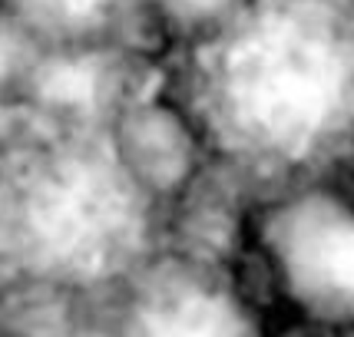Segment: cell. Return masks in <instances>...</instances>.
<instances>
[{
	"label": "cell",
	"mask_w": 354,
	"mask_h": 337,
	"mask_svg": "<svg viewBox=\"0 0 354 337\" xmlns=\"http://www.w3.org/2000/svg\"><path fill=\"white\" fill-rule=\"evenodd\" d=\"M146 337H242V327L229 307L212 298H185L153 318Z\"/></svg>",
	"instance_id": "4"
},
{
	"label": "cell",
	"mask_w": 354,
	"mask_h": 337,
	"mask_svg": "<svg viewBox=\"0 0 354 337\" xmlns=\"http://www.w3.org/2000/svg\"><path fill=\"white\" fill-rule=\"evenodd\" d=\"M40 90L46 99L60 103V106H83L90 103L93 93H96V73L86 63H53L40 79Z\"/></svg>",
	"instance_id": "5"
},
{
	"label": "cell",
	"mask_w": 354,
	"mask_h": 337,
	"mask_svg": "<svg viewBox=\"0 0 354 337\" xmlns=\"http://www.w3.org/2000/svg\"><path fill=\"white\" fill-rule=\"evenodd\" d=\"M295 264L308 281L341 294H354V225L322 222L308 229L295 248Z\"/></svg>",
	"instance_id": "3"
},
{
	"label": "cell",
	"mask_w": 354,
	"mask_h": 337,
	"mask_svg": "<svg viewBox=\"0 0 354 337\" xmlns=\"http://www.w3.org/2000/svg\"><path fill=\"white\" fill-rule=\"evenodd\" d=\"M40 3H46L50 10H57L63 17H83L90 10H96L103 0H40Z\"/></svg>",
	"instance_id": "6"
},
{
	"label": "cell",
	"mask_w": 354,
	"mask_h": 337,
	"mask_svg": "<svg viewBox=\"0 0 354 337\" xmlns=\"http://www.w3.org/2000/svg\"><path fill=\"white\" fill-rule=\"evenodd\" d=\"M10 63H14V46H10V40H7V37L0 33V79L7 77Z\"/></svg>",
	"instance_id": "7"
},
{
	"label": "cell",
	"mask_w": 354,
	"mask_h": 337,
	"mask_svg": "<svg viewBox=\"0 0 354 337\" xmlns=\"http://www.w3.org/2000/svg\"><path fill=\"white\" fill-rule=\"evenodd\" d=\"M341 90V63L322 37L275 23L252 33L229 63L239 116L275 146H301L328 119Z\"/></svg>",
	"instance_id": "1"
},
{
	"label": "cell",
	"mask_w": 354,
	"mask_h": 337,
	"mask_svg": "<svg viewBox=\"0 0 354 337\" xmlns=\"http://www.w3.org/2000/svg\"><path fill=\"white\" fill-rule=\"evenodd\" d=\"M37 225L60 258L93 264L106 258L123 238L126 205L106 179L93 172H73L40 199Z\"/></svg>",
	"instance_id": "2"
}]
</instances>
